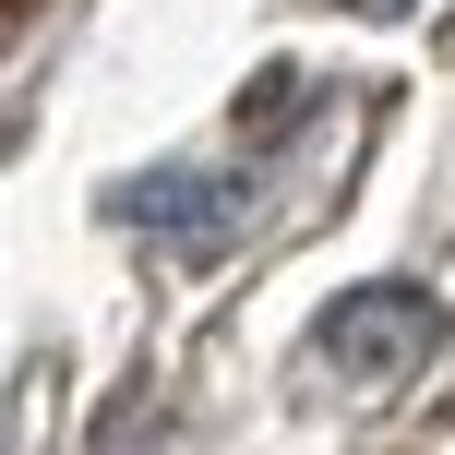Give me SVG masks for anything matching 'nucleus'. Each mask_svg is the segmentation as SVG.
Masks as SVG:
<instances>
[{
	"mask_svg": "<svg viewBox=\"0 0 455 455\" xmlns=\"http://www.w3.org/2000/svg\"><path fill=\"white\" fill-rule=\"evenodd\" d=\"M432 336H443V323H432V299H419L408 275H384V288H347L336 312H323V360H336L347 384H371V395L408 384V371L432 360Z\"/></svg>",
	"mask_w": 455,
	"mask_h": 455,
	"instance_id": "nucleus-1",
	"label": "nucleus"
},
{
	"mask_svg": "<svg viewBox=\"0 0 455 455\" xmlns=\"http://www.w3.org/2000/svg\"><path fill=\"white\" fill-rule=\"evenodd\" d=\"M228 192L204 180V168H156V180H132V192H120V216H132L144 228V240H168V251H216L228 240Z\"/></svg>",
	"mask_w": 455,
	"mask_h": 455,
	"instance_id": "nucleus-2",
	"label": "nucleus"
},
{
	"mask_svg": "<svg viewBox=\"0 0 455 455\" xmlns=\"http://www.w3.org/2000/svg\"><path fill=\"white\" fill-rule=\"evenodd\" d=\"M288 96H299V72H264V84H240V132H288Z\"/></svg>",
	"mask_w": 455,
	"mask_h": 455,
	"instance_id": "nucleus-3",
	"label": "nucleus"
},
{
	"mask_svg": "<svg viewBox=\"0 0 455 455\" xmlns=\"http://www.w3.org/2000/svg\"><path fill=\"white\" fill-rule=\"evenodd\" d=\"M347 12H408V0H347Z\"/></svg>",
	"mask_w": 455,
	"mask_h": 455,
	"instance_id": "nucleus-4",
	"label": "nucleus"
}]
</instances>
